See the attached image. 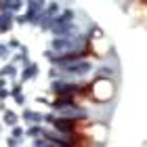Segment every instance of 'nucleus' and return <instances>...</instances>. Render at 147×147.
Listing matches in <instances>:
<instances>
[{"label": "nucleus", "instance_id": "3", "mask_svg": "<svg viewBox=\"0 0 147 147\" xmlns=\"http://www.w3.org/2000/svg\"><path fill=\"white\" fill-rule=\"evenodd\" d=\"M130 13H135L139 23H143V17H145V0H132V9Z\"/></svg>", "mask_w": 147, "mask_h": 147}, {"label": "nucleus", "instance_id": "2", "mask_svg": "<svg viewBox=\"0 0 147 147\" xmlns=\"http://www.w3.org/2000/svg\"><path fill=\"white\" fill-rule=\"evenodd\" d=\"M88 49L95 57H105L109 53V44H107V40L103 38L101 32H95V36L88 40Z\"/></svg>", "mask_w": 147, "mask_h": 147}, {"label": "nucleus", "instance_id": "1", "mask_svg": "<svg viewBox=\"0 0 147 147\" xmlns=\"http://www.w3.org/2000/svg\"><path fill=\"white\" fill-rule=\"evenodd\" d=\"M86 95H88L90 103H107L116 95V86L109 78H99L90 86H86Z\"/></svg>", "mask_w": 147, "mask_h": 147}, {"label": "nucleus", "instance_id": "4", "mask_svg": "<svg viewBox=\"0 0 147 147\" xmlns=\"http://www.w3.org/2000/svg\"><path fill=\"white\" fill-rule=\"evenodd\" d=\"M69 143H71V145H97L95 139H90V137H82V135H74Z\"/></svg>", "mask_w": 147, "mask_h": 147}]
</instances>
